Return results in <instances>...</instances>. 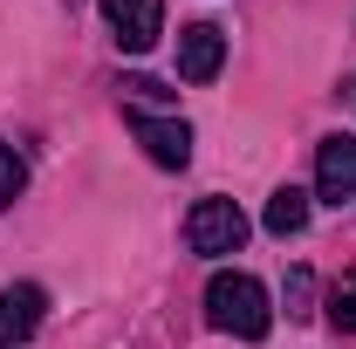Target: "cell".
<instances>
[{
	"mask_svg": "<svg viewBox=\"0 0 356 349\" xmlns=\"http://www.w3.org/2000/svg\"><path fill=\"white\" fill-rule=\"evenodd\" d=\"M206 322L233 336V343H261L274 329V308H267V288L254 274H213L206 281Z\"/></svg>",
	"mask_w": 356,
	"mask_h": 349,
	"instance_id": "1",
	"label": "cell"
},
{
	"mask_svg": "<svg viewBox=\"0 0 356 349\" xmlns=\"http://www.w3.org/2000/svg\"><path fill=\"white\" fill-rule=\"evenodd\" d=\"M185 240H192V254H240L247 213H240L233 199H199L192 219H185Z\"/></svg>",
	"mask_w": 356,
	"mask_h": 349,
	"instance_id": "2",
	"label": "cell"
},
{
	"mask_svg": "<svg viewBox=\"0 0 356 349\" xmlns=\"http://www.w3.org/2000/svg\"><path fill=\"white\" fill-rule=\"evenodd\" d=\"M103 21H110V35L131 48V55H144V48H158V35H165V0H103Z\"/></svg>",
	"mask_w": 356,
	"mask_h": 349,
	"instance_id": "3",
	"label": "cell"
},
{
	"mask_svg": "<svg viewBox=\"0 0 356 349\" xmlns=\"http://www.w3.org/2000/svg\"><path fill=\"white\" fill-rule=\"evenodd\" d=\"M315 199H329V206L356 199V137H322V151H315Z\"/></svg>",
	"mask_w": 356,
	"mask_h": 349,
	"instance_id": "4",
	"label": "cell"
},
{
	"mask_svg": "<svg viewBox=\"0 0 356 349\" xmlns=\"http://www.w3.org/2000/svg\"><path fill=\"white\" fill-rule=\"evenodd\" d=\"M131 137L165 165V172H178L185 158H192V131L178 124V117H151V110H131Z\"/></svg>",
	"mask_w": 356,
	"mask_h": 349,
	"instance_id": "5",
	"label": "cell"
},
{
	"mask_svg": "<svg viewBox=\"0 0 356 349\" xmlns=\"http://www.w3.org/2000/svg\"><path fill=\"white\" fill-rule=\"evenodd\" d=\"M220 62H226V35L213 21H192V28L178 35V76H185V83H213Z\"/></svg>",
	"mask_w": 356,
	"mask_h": 349,
	"instance_id": "6",
	"label": "cell"
},
{
	"mask_svg": "<svg viewBox=\"0 0 356 349\" xmlns=\"http://www.w3.org/2000/svg\"><path fill=\"white\" fill-rule=\"evenodd\" d=\"M42 308H48V295L35 288V281H21V288H7L0 295V349H21L35 329H42Z\"/></svg>",
	"mask_w": 356,
	"mask_h": 349,
	"instance_id": "7",
	"label": "cell"
},
{
	"mask_svg": "<svg viewBox=\"0 0 356 349\" xmlns=\"http://www.w3.org/2000/svg\"><path fill=\"white\" fill-rule=\"evenodd\" d=\"M302 226H309V192H302V185H281V192L267 199V233H274V240H295Z\"/></svg>",
	"mask_w": 356,
	"mask_h": 349,
	"instance_id": "8",
	"label": "cell"
},
{
	"mask_svg": "<svg viewBox=\"0 0 356 349\" xmlns=\"http://www.w3.org/2000/svg\"><path fill=\"white\" fill-rule=\"evenodd\" d=\"M329 322H336L343 336H356V274H343V281L329 288Z\"/></svg>",
	"mask_w": 356,
	"mask_h": 349,
	"instance_id": "9",
	"label": "cell"
},
{
	"mask_svg": "<svg viewBox=\"0 0 356 349\" xmlns=\"http://www.w3.org/2000/svg\"><path fill=\"white\" fill-rule=\"evenodd\" d=\"M21 185H28V172H21L14 144H0V206H14V199H21Z\"/></svg>",
	"mask_w": 356,
	"mask_h": 349,
	"instance_id": "10",
	"label": "cell"
},
{
	"mask_svg": "<svg viewBox=\"0 0 356 349\" xmlns=\"http://www.w3.org/2000/svg\"><path fill=\"white\" fill-rule=\"evenodd\" d=\"M315 281H309V267H295V274H288V315H295V322H302V315H315Z\"/></svg>",
	"mask_w": 356,
	"mask_h": 349,
	"instance_id": "11",
	"label": "cell"
},
{
	"mask_svg": "<svg viewBox=\"0 0 356 349\" xmlns=\"http://www.w3.org/2000/svg\"><path fill=\"white\" fill-rule=\"evenodd\" d=\"M137 96V103H165V83H151V76H131V83H124Z\"/></svg>",
	"mask_w": 356,
	"mask_h": 349,
	"instance_id": "12",
	"label": "cell"
}]
</instances>
